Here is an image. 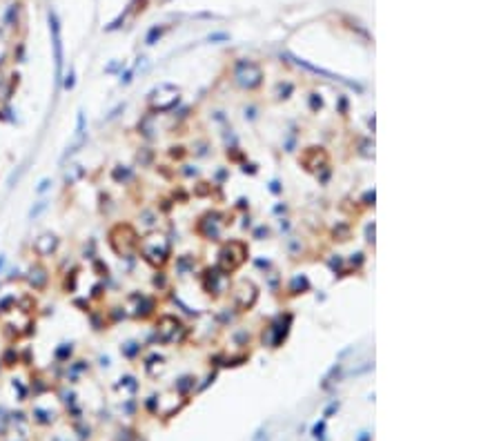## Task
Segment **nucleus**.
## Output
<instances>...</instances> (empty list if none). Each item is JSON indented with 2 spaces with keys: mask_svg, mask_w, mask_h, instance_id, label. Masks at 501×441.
Instances as JSON below:
<instances>
[{
  "mask_svg": "<svg viewBox=\"0 0 501 441\" xmlns=\"http://www.w3.org/2000/svg\"><path fill=\"white\" fill-rule=\"evenodd\" d=\"M138 250H141L143 258L154 268H161L170 256V241L163 234H151V237L138 241Z\"/></svg>",
  "mask_w": 501,
  "mask_h": 441,
  "instance_id": "1",
  "label": "nucleus"
},
{
  "mask_svg": "<svg viewBox=\"0 0 501 441\" xmlns=\"http://www.w3.org/2000/svg\"><path fill=\"white\" fill-rule=\"evenodd\" d=\"M109 245L118 256H130L138 250V234L134 232L132 225H116L109 230Z\"/></svg>",
  "mask_w": 501,
  "mask_h": 441,
  "instance_id": "2",
  "label": "nucleus"
},
{
  "mask_svg": "<svg viewBox=\"0 0 501 441\" xmlns=\"http://www.w3.org/2000/svg\"><path fill=\"white\" fill-rule=\"evenodd\" d=\"M245 258H247V245L241 243V241H230L218 252V270L230 274L241 268L245 263Z\"/></svg>",
  "mask_w": 501,
  "mask_h": 441,
  "instance_id": "3",
  "label": "nucleus"
},
{
  "mask_svg": "<svg viewBox=\"0 0 501 441\" xmlns=\"http://www.w3.org/2000/svg\"><path fill=\"white\" fill-rule=\"evenodd\" d=\"M185 332H187V328L172 314L161 316L159 323H156V337H159L161 343H167V345L180 343V341L185 339Z\"/></svg>",
  "mask_w": 501,
  "mask_h": 441,
  "instance_id": "4",
  "label": "nucleus"
},
{
  "mask_svg": "<svg viewBox=\"0 0 501 441\" xmlns=\"http://www.w3.org/2000/svg\"><path fill=\"white\" fill-rule=\"evenodd\" d=\"M180 101V90L174 85H161L149 94V107L154 111H170Z\"/></svg>",
  "mask_w": 501,
  "mask_h": 441,
  "instance_id": "5",
  "label": "nucleus"
},
{
  "mask_svg": "<svg viewBox=\"0 0 501 441\" xmlns=\"http://www.w3.org/2000/svg\"><path fill=\"white\" fill-rule=\"evenodd\" d=\"M234 80L243 90H256L261 85V80H263V72H261V67L256 63L241 61L234 69Z\"/></svg>",
  "mask_w": 501,
  "mask_h": 441,
  "instance_id": "6",
  "label": "nucleus"
},
{
  "mask_svg": "<svg viewBox=\"0 0 501 441\" xmlns=\"http://www.w3.org/2000/svg\"><path fill=\"white\" fill-rule=\"evenodd\" d=\"M49 32H51V47H54V67H56V83L60 85V80H62V63H65V54H62L60 20H58L56 11H49Z\"/></svg>",
  "mask_w": 501,
  "mask_h": 441,
  "instance_id": "7",
  "label": "nucleus"
},
{
  "mask_svg": "<svg viewBox=\"0 0 501 441\" xmlns=\"http://www.w3.org/2000/svg\"><path fill=\"white\" fill-rule=\"evenodd\" d=\"M225 216L221 212H207L205 216H201V221L196 223V232L201 237H205L207 241H218L221 239V232H223V225H225Z\"/></svg>",
  "mask_w": 501,
  "mask_h": 441,
  "instance_id": "8",
  "label": "nucleus"
},
{
  "mask_svg": "<svg viewBox=\"0 0 501 441\" xmlns=\"http://www.w3.org/2000/svg\"><path fill=\"white\" fill-rule=\"evenodd\" d=\"M58 248H60V239H58V234L54 232H43L40 237H36V241L32 243V252L36 254L38 258H49L54 256Z\"/></svg>",
  "mask_w": 501,
  "mask_h": 441,
  "instance_id": "9",
  "label": "nucleus"
},
{
  "mask_svg": "<svg viewBox=\"0 0 501 441\" xmlns=\"http://www.w3.org/2000/svg\"><path fill=\"white\" fill-rule=\"evenodd\" d=\"M299 163L307 172H321V169L328 167V152L323 147H307L301 154Z\"/></svg>",
  "mask_w": 501,
  "mask_h": 441,
  "instance_id": "10",
  "label": "nucleus"
},
{
  "mask_svg": "<svg viewBox=\"0 0 501 441\" xmlns=\"http://www.w3.org/2000/svg\"><path fill=\"white\" fill-rule=\"evenodd\" d=\"M290 58H294V61H296V65H299V67H303V69H307V72H312V74H319V76H325V78H330V80H336V83H343L346 87H350V90L363 92V87H361L359 83H354V80H348V78H343V76H339V74H332V72H328V69H323V67H317V65H312V63L303 61V58H296V56H292V54H290Z\"/></svg>",
  "mask_w": 501,
  "mask_h": 441,
  "instance_id": "11",
  "label": "nucleus"
},
{
  "mask_svg": "<svg viewBox=\"0 0 501 441\" xmlns=\"http://www.w3.org/2000/svg\"><path fill=\"white\" fill-rule=\"evenodd\" d=\"M25 281L34 292H43L45 287L49 285V270L45 268L43 263H34V266H29V270H27Z\"/></svg>",
  "mask_w": 501,
  "mask_h": 441,
  "instance_id": "12",
  "label": "nucleus"
},
{
  "mask_svg": "<svg viewBox=\"0 0 501 441\" xmlns=\"http://www.w3.org/2000/svg\"><path fill=\"white\" fill-rule=\"evenodd\" d=\"M256 297H259V292H256L254 283H249V281H241L234 290V301L238 310H249L256 303Z\"/></svg>",
  "mask_w": 501,
  "mask_h": 441,
  "instance_id": "13",
  "label": "nucleus"
},
{
  "mask_svg": "<svg viewBox=\"0 0 501 441\" xmlns=\"http://www.w3.org/2000/svg\"><path fill=\"white\" fill-rule=\"evenodd\" d=\"M130 303H132V314L138 316V319H145L154 312V299L145 297V294H132L130 297Z\"/></svg>",
  "mask_w": 501,
  "mask_h": 441,
  "instance_id": "14",
  "label": "nucleus"
},
{
  "mask_svg": "<svg viewBox=\"0 0 501 441\" xmlns=\"http://www.w3.org/2000/svg\"><path fill=\"white\" fill-rule=\"evenodd\" d=\"M221 281H225V272H221V270H214V272H207V279H205V290L209 294H221L223 292V287H221L218 283Z\"/></svg>",
  "mask_w": 501,
  "mask_h": 441,
  "instance_id": "15",
  "label": "nucleus"
},
{
  "mask_svg": "<svg viewBox=\"0 0 501 441\" xmlns=\"http://www.w3.org/2000/svg\"><path fill=\"white\" fill-rule=\"evenodd\" d=\"M290 323H292V316L288 314V316H285V323H283V316H281L276 326H272V332H274V339H272V345H274V348H276V345H281V341L285 339V334H288V326H290Z\"/></svg>",
  "mask_w": 501,
  "mask_h": 441,
  "instance_id": "16",
  "label": "nucleus"
},
{
  "mask_svg": "<svg viewBox=\"0 0 501 441\" xmlns=\"http://www.w3.org/2000/svg\"><path fill=\"white\" fill-rule=\"evenodd\" d=\"M310 290V281H307V276H294L292 283H290V294H301V292H307Z\"/></svg>",
  "mask_w": 501,
  "mask_h": 441,
  "instance_id": "17",
  "label": "nucleus"
},
{
  "mask_svg": "<svg viewBox=\"0 0 501 441\" xmlns=\"http://www.w3.org/2000/svg\"><path fill=\"white\" fill-rule=\"evenodd\" d=\"M72 352H74V343H60L54 350V359H56V361H69Z\"/></svg>",
  "mask_w": 501,
  "mask_h": 441,
  "instance_id": "18",
  "label": "nucleus"
},
{
  "mask_svg": "<svg viewBox=\"0 0 501 441\" xmlns=\"http://www.w3.org/2000/svg\"><path fill=\"white\" fill-rule=\"evenodd\" d=\"M112 179L116 181V183H125V181L132 179V169L125 167V165H116L114 172H112Z\"/></svg>",
  "mask_w": 501,
  "mask_h": 441,
  "instance_id": "19",
  "label": "nucleus"
},
{
  "mask_svg": "<svg viewBox=\"0 0 501 441\" xmlns=\"http://www.w3.org/2000/svg\"><path fill=\"white\" fill-rule=\"evenodd\" d=\"M16 303H18V299H16L14 294L3 297L0 299V314H7V312H11V310H16Z\"/></svg>",
  "mask_w": 501,
  "mask_h": 441,
  "instance_id": "20",
  "label": "nucleus"
},
{
  "mask_svg": "<svg viewBox=\"0 0 501 441\" xmlns=\"http://www.w3.org/2000/svg\"><path fill=\"white\" fill-rule=\"evenodd\" d=\"M11 83H7V78H5V74H0V103H7L11 98Z\"/></svg>",
  "mask_w": 501,
  "mask_h": 441,
  "instance_id": "21",
  "label": "nucleus"
},
{
  "mask_svg": "<svg viewBox=\"0 0 501 441\" xmlns=\"http://www.w3.org/2000/svg\"><path fill=\"white\" fill-rule=\"evenodd\" d=\"M83 176H85V169H83V167H80V165H72V167H69V172L65 174V181H67L69 185H72V183H76L78 179H83Z\"/></svg>",
  "mask_w": 501,
  "mask_h": 441,
  "instance_id": "22",
  "label": "nucleus"
},
{
  "mask_svg": "<svg viewBox=\"0 0 501 441\" xmlns=\"http://www.w3.org/2000/svg\"><path fill=\"white\" fill-rule=\"evenodd\" d=\"M47 208H49V203H47V201H38V203L34 205L32 210H29V219H32V221H34V219H38V216L43 214V212L47 210Z\"/></svg>",
  "mask_w": 501,
  "mask_h": 441,
  "instance_id": "23",
  "label": "nucleus"
},
{
  "mask_svg": "<svg viewBox=\"0 0 501 441\" xmlns=\"http://www.w3.org/2000/svg\"><path fill=\"white\" fill-rule=\"evenodd\" d=\"M138 350H141V345H138V343H136V341H127V343L123 345V348H120V352H123V355H125V357H130V359H132L134 355H136V352H138Z\"/></svg>",
  "mask_w": 501,
  "mask_h": 441,
  "instance_id": "24",
  "label": "nucleus"
},
{
  "mask_svg": "<svg viewBox=\"0 0 501 441\" xmlns=\"http://www.w3.org/2000/svg\"><path fill=\"white\" fill-rule=\"evenodd\" d=\"M60 85L65 87V90H74V85H76V74H74V67H69V72H67L65 78L60 80Z\"/></svg>",
  "mask_w": 501,
  "mask_h": 441,
  "instance_id": "25",
  "label": "nucleus"
},
{
  "mask_svg": "<svg viewBox=\"0 0 501 441\" xmlns=\"http://www.w3.org/2000/svg\"><path fill=\"white\" fill-rule=\"evenodd\" d=\"M163 32H165V29L151 27V29H149V34H147V45H154V43H156V38H161V36H163Z\"/></svg>",
  "mask_w": 501,
  "mask_h": 441,
  "instance_id": "26",
  "label": "nucleus"
},
{
  "mask_svg": "<svg viewBox=\"0 0 501 441\" xmlns=\"http://www.w3.org/2000/svg\"><path fill=\"white\" fill-rule=\"evenodd\" d=\"M334 237H339V241H348L350 239V227H346V225L334 227Z\"/></svg>",
  "mask_w": 501,
  "mask_h": 441,
  "instance_id": "27",
  "label": "nucleus"
},
{
  "mask_svg": "<svg viewBox=\"0 0 501 441\" xmlns=\"http://www.w3.org/2000/svg\"><path fill=\"white\" fill-rule=\"evenodd\" d=\"M294 92V85L292 83H285V85H278V98H288V94Z\"/></svg>",
  "mask_w": 501,
  "mask_h": 441,
  "instance_id": "28",
  "label": "nucleus"
},
{
  "mask_svg": "<svg viewBox=\"0 0 501 441\" xmlns=\"http://www.w3.org/2000/svg\"><path fill=\"white\" fill-rule=\"evenodd\" d=\"M51 185H54V183H51V179H43V181H40V183H38V187H36V194H45V192H49V190H51Z\"/></svg>",
  "mask_w": 501,
  "mask_h": 441,
  "instance_id": "29",
  "label": "nucleus"
},
{
  "mask_svg": "<svg viewBox=\"0 0 501 441\" xmlns=\"http://www.w3.org/2000/svg\"><path fill=\"white\" fill-rule=\"evenodd\" d=\"M310 107H312V111H319V109L323 107V101L317 96V94H312V96H310Z\"/></svg>",
  "mask_w": 501,
  "mask_h": 441,
  "instance_id": "30",
  "label": "nucleus"
},
{
  "mask_svg": "<svg viewBox=\"0 0 501 441\" xmlns=\"http://www.w3.org/2000/svg\"><path fill=\"white\" fill-rule=\"evenodd\" d=\"M252 441H270V437H267V430H263V428H261V430L254 434Z\"/></svg>",
  "mask_w": 501,
  "mask_h": 441,
  "instance_id": "31",
  "label": "nucleus"
},
{
  "mask_svg": "<svg viewBox=\"0 0 501 441\" xmlns=\"http://www.w3.org/2000/svg\"><path fill=\"white\" fill-rule=\"evenodd\" d=\"M323 430H325V421H321V423H317V426H314V437H323Z\"/></svg>",
  "mask_w": 501,
  "mask_h": 441,
  "instance_id": "32",
  "label": "nucleus"
},
{
  "mask_svg": "<svg viewBox=\"0 0 501 441\" xmlns=\"http://www.w3.org/2000/svg\"><path fill=\"white\" fill-rule=\"evenodd\" d=\"M365 234H368V243H374V221L368 225V230H365Z\"/></svg>",
  "mask_w": 501,
  "mask_h": 441,
  "instance_id": "33",
  "label": "nucleus"
},
{
  "mask_svg": "<svg viewBox=\"0 0 501 441\" xmlns=\"http://www.w3.org/2000/svg\"><path fill=\"white\" fill-rule=\"evenodd\" d=\"M5 426H7V413H5V410L0 408V432L5 430Z\"/></svg>",
  "mask_w": 501,
  "mask_h": 441,
  "instance_id": "34",
  "label": "nucleus"
},
{
  "mask_svg": "<svg viewBox=\"0 0 501 441\" xmlns=\"http://www.w3.org/2000/svg\"><path fill=\"white\" fill-rule=\"evenodd\" d=\"M365 205H374V190H370L365 194Z\"/></svg>",
  "mask_w": 501,
  "mask_h": 441,
  "instance_id": "35",
  "label": "nucleus"
},
{
  "mask_svg": "<svg viewBox=\"0 0 501 441\" xmlns=\"http://www.w3.org/2000/svg\"><path fill=\"white\" fill-rule=\"evenodd\" d=\"M336 408H339V403H332V405H330V408H328V410H325V417H330V415H332V413H334V410H336Z\"/></svg>",
  "mask_w": 501,
  "mask_h": 441,
  "instance_id": "36",
  "label": "nucleus"
},
{
  "mask_svg": "<svg viewBox=\"0 0 501 441\" xmlns=\"http://www.w3.org/2000/svg\"><path fill=\"white\" fill-rule=\"evenodd\" d=\"M5 263H7V258H5V254H0V272H3V268H5Z\"/></svg>",
  "mask_w": 501,
  "mask_h": 441,
  "instance_id": "37",
  "label": "nucleus"
}]
</instances>
